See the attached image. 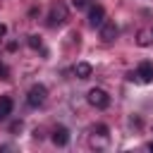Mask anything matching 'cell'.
<instances>
[{
	"mask_svg": "<svg viewBox=\"0 0 153 153\" xmlns=\"http://www.w3.org/2000/svg\"><path fill=\"white\" fill-rule=\"evenodd\" d=\"M67 17H69V10H67V5L62 2V0H55L53 5H50V12H48V26H62L65 22H67Z\"/></svg>",
	"mask_w": 153,
	"mask_h": 153,
	"instance_id": "cell-1",
	"label": "cell"
},
{
	"mask_svg": "<svg viewBox=\"0 0 153 153\" xmlns=\"http://www.w3.org/2000/svg\"><path fill=\"white\" fill-rule=\"evenodd\" d=\"M45 98H48V88H45L43 84H33V86L29 88V93H26V103H29L31 108H41V105L45 103Z\"/></svg>",
	"mask_w": 153,
	"mask_h": 153,
	"instance_id": "cell-2",
	"label": "cell"
},
{
	"mask_svg": "<svg viewBox=\"0 0 153 153\" xmlns=\"http://www.w3.org/2000/svg\"><path fill=\"white\" fill-rule=\"evenodd\" d=\"M129 79H131V81H139V84H151V81H153V62L143 60V62L136 67V72L129 74Z\"/></svg>",
	"mask_w": 153,
	"mask_h": 153,
	"instance_id": "cell-3",
	"label": "cell"
},
{
	"mask_svg": "<svg viewBox=\"0 0 153 153\" xmlns=\"http://www.w3.org/2000/svg\"><path fill=\"white\" fill-rule=\"evenodd\" d=\"M86 100H88L93 108H98V110H105V108L110 105V96H108V91H103V88H91V91L86 93Z\"/></svg>",
	"mask_w": 153,
	"mask_h": 153,
	"instance_id": "cell-4",
	"label": "cell"
},
{
	"mask_svg": "<svg viewBox=\"0 0 153 153\" xmlns=\"http://www.w3.org/2000/svg\"><path fill=\"white\" fill-rule=\"evenodd\" d=\"M108 139H110V129L105 124H96L91 129V146L93 148H105L108 146Z\"/></svg>",
	"mask_w": 153,
	"mask_h": 153,
	"instance_id": "cell-5",
	"label": "cell"
},
{
	"mask_svg": "<svg viewBox=\"0 0 153 153\" xmlns=\"http://www.w3.org/2000/svg\"><path fill=\"white\" fill-rule=\"evenodd\" d=\"M103 22H105V10H103V5H93V7L88 10V24H91L93 29H100Z\"/></svg>",
	"mask_w": 153,
	"mask_h": 153,
	"instance_id": "cell-6",
	"label": "cell"
},
{
	"mask_svg": "<svg viewBox=\"0 0 153 153\" xmlns=\"http://www.w3.org/2000/svg\"><path fill=\"white\" fill-rule=\"evenodd\" d=\"M117 33H120V29H117L115 22H103V26H100V38H103V43H112V41L117 38Z\"/></svg>",
	"mask_w": 153,
	"mask_h": 153,
	"instance_id": "cell-7",
	"label": "cell"
},
{
	"mask_svg": "<svg viewBox=\"0 0 153 153\" xmlns=\"http://www.w3.org/2000/svg\"><path fill=\"white\" fill-rule=\"evenodd\" d=\"M50 139H53V143H55V146H60V148H62V146H67V143H69V129H67V127H55Z\"/></svg>",
	"mask_w": 153,
	"mask_h": 153,
	"instance_id": "cell-8",
	"label": "cell"
},
{
	"mask_svg": "<svg viewBox=\"0 0 153 153\" xmlns=\"http://www.w3.org/2000/svg\"><path fill=\"white\" fill-rule=\"evenodd\" d=\"M12 108H14L12 98L10 96H0V120H7L12 115Z\"/></svg>",
	"mask_w": 153,
	"mask_h": 153,
	"instance_id": "cell-9",
	"label": "cell"
},
{
	"mask_svg": "<svg viewBox=\"0 0 153 153\" xmlns=\"http://www.w3.org/2000/svg\"><path fill=\"white\" fill-rule=\"evenodd\" d=\"M91 72H93V67H91L88 62H76V65H74V74H76L79 79H88Z\"/></svg>",
	"mask_w": 153,
	"mask_h": 153,
	"instance_id": "cell-10",
	"label": "cell"
},
{
	"mask_svg": "<svg viewBox=\"0 0 153 153\" xmlns=\"http://www.w3.org/2000/svg\"><path fill=\"white\" fill-rule=\"evenodd\" d=\"M136 43H139L141 48L151 45V43H153V33H151V29H141V31H139V36H136Z\"/></svg>",
	"mask_w": 153,
	"mask_h": 153,
	"instance_id": "cell-11",
	"label": "cell"
},
{
	"mask_svg": "<svg viewBox=\"0 0 153 153\" xmlns=\"http://www.w3.org/2000/svg\"><path fill=\"white\" fill-rule=\"evenodd\" d=\"M26 43H29L33 50H41V48H43V41H41L38 36H26Z\"/></svg>",
	"mask_w": 153,
	"mask_h": 153,
	"instance_id": "cell-12",
	"label": "cell"
},
{
	"mask_svg": "<svg viewBox=\"0 0 153 153\" xmlns=\"http://www.w3.org/2000/svg\"><path fill=\"white\" fill-rule=\"evenodd\" d=\"M0 79H2V81H7V79H10V69H7V65H5V62H0Z\"/></svg>",
	"mask_w": 153,
	"mask_h": 153,
	"instance_id": "cell-13",
	"label": "cell"
},
{
	"mask_svg": "<svg viewBox=\"0 0 153 153\" xmlns=\"http://www.w3.org/2000/svg\"><path fill=\"white\" fill-rule=\"evenodd\" d=\"M22 127H24V124H22V120H17V122H12V124H10V131H19Z\"/></svg>",
	"mask_w": 153,
	"mask_h": 153,
	"instance_id": "cell-14",
	"label": "cell"
},
{
	"mask_svg": "<svg viewBox=\"0 0 153 153\" xmlns=\"http://www.w3.org/2000/svg\"><path fill=\"white\" fill-rule=\"evenodd\" d=\"M72 5H74L76 10H84V7H86V0H72Z\"/></svg>",
	"mask_w": 153,
	"mask_h": 153,
	"instance_id": "cell-15",
	"label": "cell"
},
{
	"mask_svg": "<svg viewBox=\"0 0 153 153\" xmlns=\"http://www.w3.org/2000/svg\"><path fill=\"white\" fill-rule=\"evenodd\" d=\"M5 33H7V26H5V24H0V41L5 38Z\"/></svg>",
	"mask_w": 153,
	"mask_h": 153,
	"instance_id": "cell-16",
	"label": "cell"
},
{
	"mask_svg": "<svg viewBox=\"0 0 153 153\" xmlns=\"http://www.w3.org/2000/svg\"><path fill=\"white\" fill-rule=\"evenodd\" d=\"M143 148H146V151H153V141H148V143H146Z\"/></svg>",
	"mask_w": 153,
	"mask_h": 153,
	"instance_id": "cell-17",
	"label": "cell"
},
{
	"mask_svg": "<svg viewBox=\"0 0 153 153\" xmlns=\"http://www.w3.org/2000/svg\"><path fill=\"white\" fill-rule=\"evenodd\" d=\"M151 33H153V29H151Z\"/></svg>",
	"mask_w": 153,
	"mask_h": 153,
	"instance_id": "cell-18",
	"label": "cell"
}]
</instances>
